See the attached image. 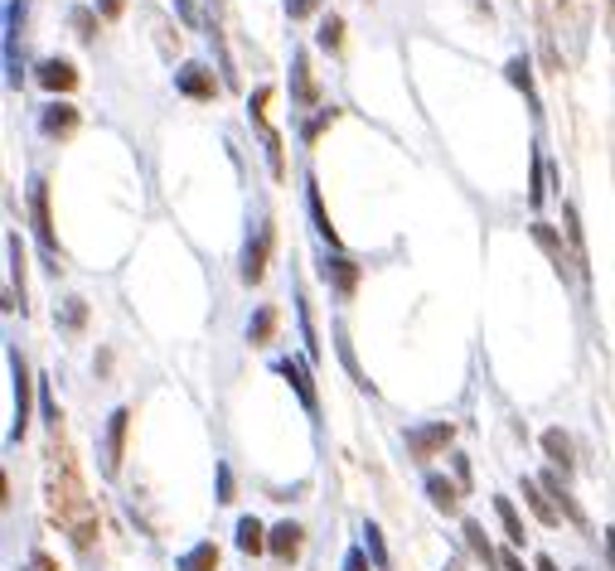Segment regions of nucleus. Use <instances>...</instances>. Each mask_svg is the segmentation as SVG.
Listing matches in <instances>:
<instances>
[{"mask_svg":"<svg viewBox=\"0 0 615 571\" xmlns=\"http://www.w3.org/2000/svg\"><path fill=\"white\" fill-rule=\"evenodd\" d=\"M10 392H15V421H10V441L25 436V421H29V368L25 359L10 349Z\"/></svg>","mask_w":615,"mask_h":571,"instance_id":"1","label":"nucleus"},{"mask_svg":"<svg viewBox=\"0 0 615 571\" xmlns=\"http://www.w3.org/2000/svg\"><path fill=\"white\" fill-rule=\"evenodd\" d=\"M127 421H131L127 407H117V412L107 417V431H102V475H117V465H121V441H127Z\"/></svg>","mask_w":615,"mask_h":571,"instance_id":"2","label":"nucleus"},{"mask_svg":"<svg viewBox=\"0 0 615 571\" xmlns=\"http://www.w3.org/2000/svg\"><path fill=\"white\" fill-rule=\"evenodd\" d=\"M450 436H456V427H450V421H432V427H412V431H407V451H412L417 460H427V455L446 451V445H450Z\"/></svg>","mask_w":615,"mask_h":571,"instance_id":"3","label":"nucleus"},{"mask_svg":"<svg viewBox=\"0 0 615 571\" xmlns=\"http://www.w3.org/2000/svg\"><path fill=\"white\" fill-rule=\"evenodd\" d=\"M29 213H35V237L39 247H44V257H54V223H49V189L44 180H29Z\"/></svg>","mask_w":615,"mask_h":571,"instance_id":"4","label":"nucleus"},{"mask_svg":"<svg viewBox=\"0 0 615 571\" xmlns=\"http://www.w3.org/2000/svg\"><path fill=\"white\" fill-rule=\"evenodd\" d=\"M266 247H272V228L258 223V237H248V247H242V266H238V276H242L248 286L262 282V272H266Z\"/></svg>","mask_w":615,"mask_h":571,"instance_id":"5","label":"nucleus"},{"mask_svg":"<svg viewBox=\"0 0 615 571\" xmlns=\"http://www.w3.org/2000/svg\"><path fill=\"white\" fill-rule=\"evenodd\" d=\"M35 78H39V88H49V92H73L78 73H73V64H68V58H44Z\"/></svg>","mask_w":615,"mask_h":571,"instance_id":"6","label":"nucleus"},{"mask_svg":"<svg viewBox=\"0 0 615 571\" xmlns=\"http://www.w3.org/2000/svg\"><path fill=\"white\" fill-rule=\"evenodd\" d=\"M276 373H281V378L291 382L296 392H301L305 412H315V388H311V368H305L301 359H276Z\"/></svg>","mask_w":615,"mask_h":571,"instance_id":"7","label":"nucleus"},{"mask_svg":"<svg viewBox=\"0 0 615 571\" xmlns=\"http://www.w3.org/2000/svg\"><path fill=\"white\" fill-rule=\"evenodd\" d=\"M542 451H548V460L557 465L562 480H567V475H572V436L562 427H548V431H542Z\"/></svg>","mask_w":615,"mask_h":571,"instance_id":"8","label":"nucleus"},{"mask_svg":"<svg viewBox=\"0 0 615 571\" xmlns=\"http://www.w3.org/2000/svg\"><path fill=\"white\" fill-rule=\"evenodd\" d=\"M266 547H272L276 562H291V557L301 552V523H276L272 537H266Z\"/></svg>","mask_w":615,"mask_h":571,"instance_id":"9","label":"nucleus"},{"mask_svg":"<svg viewBox=\"0 0 615 571\" xmlns=\"http://www.w3.org/2000/svg\"><path fill=\"white\" fill-rule=\"evenodd\" d=\"M73 127H78V112L68 107V102H49L44 117H39V131H44V136H68Z\"/></svg>","mask_w":615,"mask_h":571,"instance_id":"10","label":"nucleus"},{"mask_svg":"<svg viewBox=\"0 0 615 571\" xmlns=\"http://www.w3.org/2000/svg\"><path fill=\"white\" fill-rule=\"evenodd\" d=\"M175 88L184 92V97H213V78L204 73V64H184L175 73Z\"/></svg>","mask_w":615,"mask_h":571,"instance_id":"11","label":"nucleus"},{"mask_svg":"<svg viewBox=\"0 0 615 571\" xmlns=\"http://www.w3.org/2000/svg\"><path fill=\"white\" fill-rule=\"evenodd\" d=\"M291 97L296 107H315V82L305 73V54H291Z\"/></svg>","mask_w":615,"mask_h":571,"instance_id":"12","label":"nucleus"},{"mask_svg":"<svg viewBox=\"0 0 615 571\" xmlns=\"http://www.w3.org/2000/svg\"><path fill=\"white\" fill-rule=\"evenodd\" d=\"M533 243L542 247V252L552 257V266H557V276H567V252H562V243H557V233H552L548 223H533Z\"/></svg>","mask_w":615,"mask_h":571,"instance_id":"13","label":"nucleus"},{"mask_svg":"<svg viewBox=\"0 0 615 571\" xmlns=\"http://www.w3.org/2000/svg\"><path fill=\"white\" fill-rule=\"evenodd\" d=\"M524 499H528V508H533V513H538V523H548V528H557V523H562V513L548 504V494H542V484L524 480Z\"/></svg>","mask_w":615,"mask_h":571,"instance_id":"14","label":"nucleus"},{"mask_svg":"<svg viewBox=\"0 0 615 571\" xmlns=\"http://www.w3.org/2000/svg\"><path fill=\"white\" fill-rule=\"evenodd\" d=\"M325 282H334V290H354V262L344 252H334V257H325Z\"/></svg>","mask_w":615,"mask_h":571,"instance_id":"15","label":"nucleus"},{"mask_svg":"<svg viewBox=\"0 0 615 571\" xmlns=\"http://www.w3.org/2000/svg\"><path fill=\"white\" fill-rule=\"evenodd\" d=\"M305 204H311V218H315V233L325 237L330 247H340V233L330 228V218H325V204H320V189L315 184H305Z\"/></svg>","mask_w":615,"mask_h":571,"instance_id":"16","label":"nucleus"},{"mask_svg":"<svg viewBox=\"0 0 615 571\" xmlns=\"http://www.w3.org/2000/svg\"><path fill=\"white\" fill-rule=\"evenodd\" d=\"M180 571H219V547L213 543H199L180 557Z\"/></svg>","mask_w":615,"mask_h":571,"instance_id":"17","label":"nucleus"},{"mask_svg":"<svg viewBox=\"0 0 615 571\" xmlns=\"http://www.w3.org/2000/svg\"><path fill=\"white\" fill-rule=\"evenodd\" d=\"M427 494H432V504L441 508V513H456L460 494H456V484H450V480H441V475H427Z\"/></svg>","mask_w":615,"mask_h":571,"instance_id":"18","label":"nucleus"},{"mask_svg":"<svg viewBox=\"0 0 615 571\" xmlns=\"http://www.w3.org/2000/svg\"><path fill=\"white\" fill-rule=\"evenodd\" d=\"M272 329H276V310L272 305H258V315L248 320V339H252V344H266V339H272Z\"/></svg>","mask_w":615,"mask_h":571,"instance_id":"19","label":"nucleus"},{"mask_svg":"<svg viewBox=\"0 0 615 571\" xmlns=\"http://www.w3.org/2000/svg\"><path fill=\"white\" fill-rule=\"evenodd\" d=\"M495 513H499V523H504V533L514 537V543H524V518H519V508L504 499V494H499L495 499Z\"/></svg>","mask_w":615,"mask_h":571,"instance_id":"20","label":"nucleus"},{"mask_svg":"<svg viewBox=\"0 0 615 571\" xmlns=\"http://www.w3.org/2000/svg\"><path fill=\"white\" fill-rule=\"evenodd\" d=\"M238 547H242V552H262V547H266L258 518H238Z\"/></svg>","mask_w":615,"mask_h":571,"instance_id":"21","label":"nucleus"},{"mask_svg":"<svg viewBox=\"0 0 615 571\" xmlns=\"http://www.w3.org/2000/svg\"><path fill=\"white\" fill-rule=\"evenodd\" d=\"M509 82H514V88H524L528 107L538 112V92H533V73H528V64H524V58H509Z\"/></svg>","mask_w":615,"mask_h":571,"instance_id":"22","label":"nucleus"},{"mask_svg":"<svg viewBox=\"0 0 615 571\" xmlns=\"http://www.w3.org/2000/svg\"><path fill=\"white\" fill-rule=\"evenodd\" d=\"M83 320H88V305L78 296H68L64 310H58V329H68V335H73V329H83Z\"/></svg>","mask_w":615,"mask_h":571,"instance_id":"23","label":"nucleus"},{"mask_svg":"<svg viewBox=\"0 0 615 571\" xmlns=\"http://www.w3.org/2000/svg\"><path fill=\"white\" fill-rule=\"evenodd\" d=\"M334 344H340V359H344V368H350V378L358 382V388H368L364 368H358V363H354V349H350V339H344V329H334Z\"/></svg>","mask_w":615,"mask_h":571,"instance_id":"24","label":"nucleus"},{"mask_svg":"<svg viewBox=\"0 0 615 571\" xmlns=\"http://www.w3.org/2000/svg\"><path fill=\"white\" fill-rule=\"evenodd\" d=\"M340 29H344V25H340L334 15L320 19V29H315V44H320V49H340Z\"/></svg>","mask_w":615,"mask_h":571,"instance_id":"25","label":"nucleus"},{"mask_svg":"<svg viewBox=\"0 0 615 571\" xmlns=\"http://www.w3.org/2000/svg\"><path fill=\"white\" fill-rule=\"evenodd\" d=\"M465 537H470V547H475V557H485V562H495V547H489L485 528H480V523H465Z\"/></svg>","mask_w":615,"mask_h":571,"instance_id":"26","label":"nucleus"},{"mask_svg":"<svg viewBox=\"0 0 615 571\" xmlns=\"http://www.w3.org/2000/svg\"><path fill=\"white\" fill-rule=\"evenodd\" d=\"M364 543H368V552H373V567H378V571H388V547H383V537H378V528H373V523L364 528Z\"/></svg>","mask_w":615,"mask_h":571,"instance_id":"27","label":"nucleus"},{"mask_svg":"<svg viewBox=\"0 0 615 571\" xmlns=\"http://www.w3.org/2000/svg\"><path fill=\"white\" fill-rule=\"evenodd\" d=\"M528 204H533V209L542 204V155H538V150H533V184H528Z\"/></svg>","mask_w":615,"mask_h":571,"instance_id":"28","label":"nucleus"},{"mask_svg":"<svg viewBox=\"0 0 615 571\" xmlns=\"http://www.w3.org/2000/svg\"><path fill=\"white\" fill-rule=\"evenodd\" d=\"M68 19H73V29H78L83 39H92V25H97V19H92V10H73Z\"/></svg>","mask_w":615,"mask_h":571,"instance_id":"29","label":"nucleus"},{"mask_svg":"<svg viewBox=\"0 0 615 571\" xmlns=\"http://www.w3.org/2000/svg\"><path fill=\"white\" fill-rule=\"evenodd\" d=\"M219 499L223 504L233 499V470H228V465H219Z\"/></svg>","mask_w":615,"mask_h":571,"instance_id":"30","label":"nucleus"},{"mask_svg":"<svg viewBox=\"0 0 615 571\" xmlns=\"http://www.w3.org/2000/svg\"><path fill=\"white\" fill-rule=\"evenodd\" d=\"M39 407H44V421H49V427H58V407H54V397H49V388L39 392Z\"/></svg>","mask_w":615,"mask_h":571,"instance_id":"31","label":"nucleus"},{"mask_svg":"<svg viewBox=\"0 0 615 571\" xmlns=\"http://www.w3.org/2000/svg\"><path fill=\"white\" fill-rule=\"evenodd\" d=\"M320 5V0H286V10H291V19H301V15H311V10Z\"/></svg>","mask_w":615,"mask_h":571,"instance_id":"32","label":"nucleus"},{"mask_svg":"<svg viewBox=\"0 0 615 571\" xmlns=\"http://www.w3.org/2000/svg\"><path fill=\"white\" fill-rule=\"evenodd\" d=\"M344 571H368V562H364V552H358V547L344 557Z\"/></svg>","mask_w":615,"mask_h":571,"instance_id":"33","label":"nucleus"},{"mask_svg":"<svg viewBox=\"0 0 615 571\" xmlns=\"http://www.w3.org/2000/svg\"><path fill=\"white\" fill-rule=\"evenodd\" d=\"M97 10L111 19V15H121V0H97Z\"/></svg>","mask_w":615,"mask_h":571,"instance_id":"34","label":"nucleus"},{"mask_svg":"<svg viewBox=\"0 0 615 571\" xmlns=\"http://www.w3.org/2000/svg\"><path fill=\"white\" fill-rule=\"evenodd\" d=\"M499 562H504V571H524V562H519L514 552H504V557H499Z\"/></svg>","mask_w":615,"mask_h":571,"instance_id":"35","label":"nucleus"},{"mask_svg":"<svg viewBox=\"0 0 615 571\" xmlns=\"http://www.w3.org/2000/svg\"><path fill=\"white\" fill-rule=\"evenodd\" d=\"M175 5H180V15H184V25H194V5H189V0H175Z\"/></svg>","mask_w":615,"mask_h":571,"instance_id":"36","label":"nucleus"},{"mask_svg":"<svg viewBox=\"0 0 615 571\" xmlns=\"http://www.w3.org/2000/svg\"><path fill=\"white\" fill-rule=\"evenodd\" d=\"M533 567H538V571H557V562H552V557H538Z\"/></svg>","mask_w":615,"mask_h":571,"instance_id":"37","label":"nucleus"},{"mask_svg":"<svg viewBox=\"0 0 615 571\" xmlns=\"http://www.w3.org/2000/svg\"><path fill=\"white\" fill-rule=\"evenodd\" d=\"M611 35H615V5H611Z\"/></svg>","mask_w":615,"mask_h":571,"instance_id":"38","label":"nucleus"}]
</instances>
